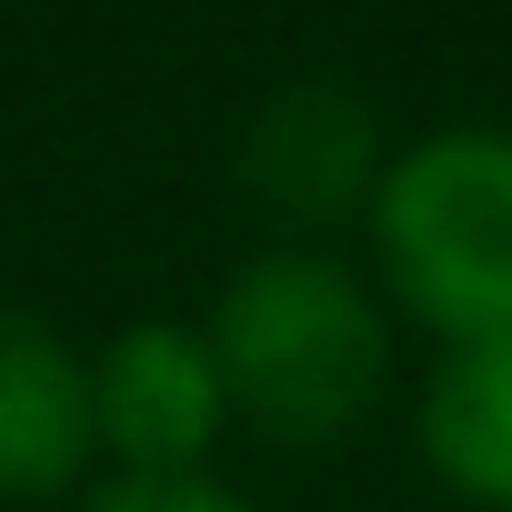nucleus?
Masks as SVG:
<instances>
[{"label":"nucleus","mask_w":512,"mask_h":512,"mask_svg":"<svg viewBox=\"0 0 512 512\" xmlns=\"http://www.w3.org/2000/svg\"><path fill=\"white\" fill-rule=\"evenodd\" d=\"M201 342L231 392V432L272 452L352 442L402 362V322L342 241H262L221 272Z\"/></svg>","instance_id":"nucleus-1"},{"label":"nucleus","mask_w":512,"mask_h":512,"mask_svg":"<svg viewBox=\"0 0 512 512\" xmlns=\"http://www.w3.org/2000/svg\"><path fill=\"white\" fill-rule=\"evenodd\" d=\"M362 272L402 332H512V121H442L392 141L362 201Z\"/></svg>","instance_id":"nucleus-2"},{"label":"nucleus","mask_w":512,"mask_h":512,"mask_svg":"<svg viewBox=\"0 0 512 512\" xmlns=\"http://www.w3.org/2000/svg\"><path fill=\"white\" fill-rule=\"evenodd\" d=\"M91 432L101 472H211L231 442V392L201 312H141L91 342Z\"/></svg>","instance_id":"nucleus-3"},{"label":"nucleus","mask_w":512,"mask_h":512,"mask_svg":"<svg viewBox=\"0 0 512 512\" xmlns=\"http://www.w3.org/2000/svg\"><path fill=\"white\" fill-rule=\"evenodd\" d=\"M392 141L352 81H282L241 121V191L272 211V241H342L382 181Z\"/></svg>","instance_id":"nucleus-4"},{"label":"nucleus","mask_w":512,"mask_h":512,"mask_svg":"<svg viewBox=\"0 0 512 512\" xmlns=\"http://www.w3.org/2000/svg\"><path fill=\"white\" fill-rule=\"evenodd\" d=\"M91 482V342H71L31 302H0V502H81Z\"/></svg>","instance_id":"nucleus-5"},{"label":"nucleus","mask_w":512,"mask_h":512,"mask_svg":"<svg viewBox=\"0 0 512 512\" xmlns=\"http://www.w3.org/2000/svg\"><path fill=\"white\" fill-rule=\"evenodd\" d=\"M412 452L462 512H512V332L432 352L412 392Z\"/></svg>","instance_id":"nucleus-6"},{"label":"nucleus","mask_w":512,"mask_h":512,"mask_svg":"<svg viewBox=\"0 0 512 512\" xmlns=\"http://www.w3.org/2000/svg\"><path fill=\"white\" fill-rule=\"evenodd\" d=\"M71 512H262L221 472H101Z\"/></svg>","instance_id":"nucleus-7"}]
</instances>
